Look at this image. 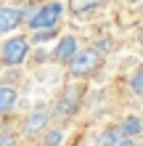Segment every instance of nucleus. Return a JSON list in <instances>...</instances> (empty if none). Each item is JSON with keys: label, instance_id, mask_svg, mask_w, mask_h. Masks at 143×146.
Here are the masks:
<instances>
[{"label": "nucleus", "instance_id": "nucleus-1", "mask_svg": "<svg viewBox=\"0 0 143 146\" xmlns=\"http://www.w3.org/2000/svg\"><path fill=\"white\" fill-rule=\"evenodd\" d=\"M101 61H103V53L98 48H77V53L66 61V74L69 80H85L93 72H98Z\"/></svg>", "mask_w": 143, "mask_h": 146}, {"label": "nucleus", "instance_id": "nucleus-2", "mask_svg": "<svg viewBox=\"0 0 143 146\" xmlns=\"http://www.w3.org/2000/svg\"><path fill=\"white\" fill-rule=\"evenodd\" d=\"M29 50H32V40L27 35H13L5 42H0V64L16 69V66H21L27 61Z\"/></svg>", "mask_w": 143, "mask_h": 146}, {"label": "nucleus", "instance_id": "nucleus-3", "mask_svg": "<svg viewBox=\"0 0 143 146\" xmlns=\"http://www.w3.org/2000/svg\"><path fill=\"white\" fill-rule=\"evenodd\" d=\"M82 104V88L80 85H66V88L58 93L53 109H50V119H58V122H66L77 114V109Z\"/></svg>", "mask_w": 143, "mask_h": 146}, {"label": "nucleus", "instance_id": "nucleus-4", "mask_svg": "<svg viewBox=\"0 0 143 146\" xmlns=\"http://www.w3.org/2000/svg\"><path fill=\"white\" fill-rule=\"evenodd\" d=\"M66 13V3H61V0H50V3L40 5L35 13L29 16L27 27L35 32V29H45V27H58V21L64 19Z\"/></svg>", "mask_w": 143, "mask_h": 146}, {"label": "nucleus", "instance_id": "nucleus-5", "mask_svg": "<svg viewBox=\"0 0 143 146\" xmlns=\"http://www.w3.org/2000/svg\"><path fill=\"white\" fill-rule=\"evenodd\" d=\"M50 125V109L48 106H37L32 109L27 117H24V135H32V138H37V135H43V130Z\"/></svg>", "mask_w": 143, "mask_h": 146}, {"label": "nucleus", "instance_id": "nucleus-6", "mask_svg": "<svg viewBox=\"0 0 143 146\" xmlns=\"http://www.w3.org/2000/svg\"><path fill=\"white\" fill-rule=\"evenodd\" d=\"M24 21V11L16 5H0V35H8V32L19 29Z\"/></svg>", "mask_w": 143, "mask_h": 146}, {"label": "nucleus", "instance_id": "nucleus-7", "mask_svg": "<svg viewBox=\"0 0 143 146\" xmlns=\"http://www.w3.org/2000/svg\"><path fill=\"white\" fill-rule=\"evenodd\" d=\"M77 48H80V40L74 37V35H64L61 40L56 42V48H53V53H50V58L58 64H66L69 58L77 53Z\"/></svg>", "mask_w": 143, "mask_h": 146}, {"label": "nucleus", "instance_id": "nucleus-8", "mask_svg": "<svg viewBox=\"0 0 143 146\" xmlns=\"http://www.w3.org/2000/svg\"><path fill=\"white\" fill-rule=\"evenodd\" d=\"M16 101H19V90H16V85L3 82V85H0V119H5L13 111Z\"/></svg>", "mask_w": 143, "mask_h": 146}, {"label": "nucleus", "instance_id": "nucleus-9", "mask_svg": "<svg viewBox=\"0 0 143 146\" xmlns=\"http://www.w3.org/2000/svg\"><path fill=\"white\" fill-rule=\"evenodd\" d=\"M98 143H106V146H132L135 141H132L130 135H125L119 125H114V127H106V130L98 135Z\"/></svg>", "mask_w": 143, "mask_h": 146}, {"label": "nucleus", "instance_id": "nucleus-10", "mask_svg": "<svg viewBox=\"0 0 143 146\" xmlns=\"http://www.w3.org/2000/svg\"><path fill=\"white\" fill-rule=\"evenodd\" d=\"M101 5H103V0H69V3H66V11L72 16H77V19H82V16L96 13Z\"/></svg>", "mask_w": 143, "mask_h": 146}, {"label": "nucleus", "instance_id": "nucleus-11", "mask_svg": "<svg viewBox=\"0 0 143 146\" xmlns=\"http://www.w3.org/2000/svg\"><path fill=\"white\" fill-rule=\"evenodd\" d=\"M119 127H122V133H125V135H130L132 141H138L140 135H143V119H140V117H135V114L125 117L122 122H119Z\"/></svg>", "mask_w": 143, "mask_h": 146}, {"label": "nucleus", "instance_id": "nucleus-12", "mask_svg": "<svg viewBox=\"0 0 143 146\" xmlns=\"http://www.w3.org/2000/svg\"><path fill=\"white\" fill-rule=\"evenodd\" d=\"M40 138H43V143H48V146L64 143V127H61V125H56V127H53V125H48Z\"/></svg>", "mask_w": 143, "mask_h": 146}, {"label": "nucleus", "instance_id": "nucleus-13", "mask_svg": "<svg viewBox=\"0 0 143 146\" xmlns=\"http://www.w3.org/2000/svg\"><path fill=\"white\" fill-rule=\"evenodd\" d=\"M130 93L132 96H143V66H138L135 72H132V77H130Z\"/></svg>", "mask_w": 143, "mask_h": 146}, {"label": "nucleus", "instance_id": "nucleus-14", "mask_svg": "<svg viewBox=\"0 0 143 146\" xmlns=\"http://www.w3.org/2000/svg\"><path fill=\"white\" fill-rule=\"evenodd\" d=\"M13 143H19V138H16L13 133H8V130L0 133V146H13Z\"/></svg>", "mask_w": 143, "mask_h": 146}, {"label": "nucleus", "instance_id": "nucleus-15", "mask_svg": "<svg viewBox=\"0 0 143 146\" xmlns=\"http://www.w3.org/2000/svg\"><path fill=\"white\" fill-rule=\"evenodd\" d=\"M138 42H140V45H143V24H140V27H138Z\"/></svg>", "mask_w": 143, "mask_h": 146}, {"label": "nucleus", "instance_id": "nucleus-16", "mask_svg": "<svg viewBox=\"0 0 143 146\" xmlns=\"http://www.w3.org/2000/svg\"><path fill=\"white\" fill-rule=\"evenodd\" d=\"M127 3H138V0H127Z\"/></svg>", "mask_w": 143, "mask_h": 146}, {"label": "nucleus", "instance_id": "nucleus-17", "mask_svg": "<svg viewBox=\"0 0 143 146\" xmlns=\"http://www.w3.org/2000/svg\"><path fill=\"white\" fill-rule=\"evenodd\" d=\"M140 119H143V117H140Z\"/></svg>", "mask_w": 143, "mask_h": 146}]
</instances>
